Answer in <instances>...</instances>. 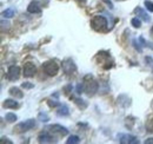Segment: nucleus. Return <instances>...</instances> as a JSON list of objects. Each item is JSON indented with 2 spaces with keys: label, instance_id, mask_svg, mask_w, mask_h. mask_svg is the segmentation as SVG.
<instances>
[{
  "label": "nucleus",
  "instance_id": "nucleus-1",
  "mask_svg": "<svg viewBox=\"0 0 153 144\" xmlns=\"http://www.w3.org/2000/svg\"><path fill=\"white\" fill-rule=\"evenodd\" d=\"M82 85H84V91H85L88 96L96 94V92L98 91V88H99L98 82L94 79V77L91 76V74H86V76L84 77V83H82Z\"/></svg>",
  "mask_w": 153,
  "mask_h": 144
},
{
  "label": "nucleus",
  "instance_id": "nucleus-2",
  "mask_svg": "<svg viewBox=\"0 0 153 144\" xmlns=\"http://www.w3.org/2000/svg\"><path fill=\"white\" fill-rule=\"evenodd\" d=\"M91 26L94 31L98 32H102L107 28V19L101 16H96L91 20Z\"/></svg>",
  "mask_w": 153,
  "mask_h": 144
},
{
  "label": "nucleus",
  "instance_id": "nucleus-3",
  "mask_svg": "<svg viewBox=\"0 0 153 144\" xmlns=\"http://www.w3.org/2000/svg\"><path fill=\"white\" fill-rule=\"evenodd\" d=\"M42 69L48 76H57L59 71V66L54 60H47L42 64Z\"/></svg>",
  "mask_w": 153,
  "mask_h": 144
},
{
  "label": "nucleus",
  "instance_id": "nucleus-4",
  "mask_svg": "<svg viewBox=\"0 0 153 144\" xmlns=\"http://www.w3.org/2000/svg\"><path fill=\"white\" fill-rule=\"evenodd\" d=\"M36 126V121L34 119H28V121H25L22 123H19L18 125L14 128V130L17 132H26L31 129H33Z\"/></svg>",
  "mask_w": 153,
  "mask_h": 144
},
{
  "label": "nucleus",
  "instance_id": "nucleus-5",
  "mask_svg": "<svg viewBox=\"0 0 153 144\" xmlns=\"http://www.w3.org/2000/svg\"><path fill=\"white\" fill-rule=\"evenodd\" d=\"M62 70H64V72H65L67 76L73 74V73L76 71V64H74V62H73L71 58L65 59V60L62 62Z\"/></svg>",
  "mask_w": 153,
  "mask_h": 144
},
{
  "label": "nucleus",
  "instance_id": "nucleus-6",
  "mask_svg": "<svg viewBox=\"0 0 153 144\" xmlns=\"http://www.w3.org/2000/svg\"><path fill=\"white\" fill-rule=\"evenodd\" d=\"M6 77H7V79H8V80H12V82H14V80L19 79V77H20L19 66H16V65L10 66V69H8V71H7Z\"/></svg>",
  "mask_w": 153,
  "mask_h": 144
},
{
  "label": "nucleus",
  "instance_id": "nucleus-7",
  "mask_svg": "<svg viewBox=\"0 0 153 144\" xmlns=\"http://www.w3.org/2000/svg\"><path fill=\"white\" fill-rule=\"evenodd\" d=\"M36 72H37V68H36L34 64H32V63H26V64L24 65V76H25V77L31 78V77H33V76L36 74Z\"/></svg>",
  "mask_w": 153,
  "mask_h": 144
},
{
  "label": "nucleus",
  "instance_id": "nucleus-8",
  "mask_svg": "<svg viewBox=\"0 0 153 144\" xmlns=\"http://www.w3.org/2000/svg\"><path fill=\"white\" fill-rule=\"evenodd\" d=\"M48 130L53 134H59L60 136H66L68 134V130L62 125H59V124H53V125L48 126Z\"/></svg>",
  "mask_w": 153,
  "mask_h": 144
},
{
  "label": "nucleus",
  "instance_id": "nucleus-9",
  "mask_svg": "<svg viewBox=\"0 0 153 144\" xmlns=\"http://www.w3.org/2000/svg\"><path fill=\"white\" fill-rule=\"evenodd\" d=\"M120 143L121 144H139V140L132 135H123L120 136Z\"/></svg>",
  "mask_w": 153,
  "mask_h": 144
},
{
  "label": "nucleus",
  "instance_id": "nucleus-10",
  "mask_svg": "<svg viewBox=\"0 0 153 144\" xmlns=\"http://www.w3.org/2000/svg\"><path fill=\"white\" fill-rule=\"evenodd\" d=\"M39 143H53V137L48 132H41L38 136Z\"/></svg>",
  "mask_w": 153,
  "mask_h": 144
},
{
  "label": "nucleus",
  "instance_id": "nucleus-11",
  "mask_svg": "<svg viewBox=\"0 0 153 144\" xmlns=\"http://www.w3.org/2000/svg\"><path fill=\"white\" fill-rule=\"evenodd\" d=\"M27 11H28L30 13H32V14H39V13H41V7H40V5H39L38 2L34 0L33 2H31V4L28 5Z\"/></svg>",
  "mask_w": 153,
  "mask_h": 144
},
{
  "label": "nucleus",
  "instance_id": "nucleus-12",
  "mask_svg": "<svg viewBox=\"0 0 153 144\" xmlns=\"http://www.w3.org/2000/svg\"><path fill=\"white\" fill-rule=\"evenodd\" d=\"M134 13H135V14H137L140 19H143L144 21H146V22H149V21L151 20L150 16H149V14H147V13H146L141 7H137V8L134 10Z\"/></svg>",
  "mask_w": 153,
  "mask_h": 144
},
{
  "label": "nucleus",
  "instance_id": "nucleus-13",
  "mask_svg": "<svg viewBox=\"0 0 153 144\" xmlns=\"http://www.w3.org/2000/svg\"><path fill=\"white\" fill-rule=\"evenodd\" d=\"M4 108L6 109H17L19 106V104L16 102V100H13V99H6V100H4Z\"/></svg>",
  "mask_w": 153,
  "mask_h": 144
},
{
  "label": "nucleus",
  "instance_id": "nucleus-14",
  "mask_svg": "<svg viewBox=\"0 0 153 144\" xmlns=\"http://www.w3.org/2000/svg\"><path fill=\"white\" fill-rule=\"evenodd\" d=\"M8 93H10L11 96L16 97V98H22V97H24V93H22V92L20 91V89H18V88H16V86L11 88V89L8 90Z\"/></svg>",
  "mask_w": 153,
  "mask_h": 144
},
{
  "label": "nucleus",
  "instance_id": "nucleus-15",
  "mask_svg": "<svg viewBox=\"0 0 153 144\" xmlns=\"http://www.w3.org/2000/svg\"><path fill=\"white\" fill-rule=\"evenodd\" d=\"M14 14H16V11H14V8H7V10H5L2 13H1V16L4 17V18H12V17H14Z\"/></svg>",
  "mask_w": 153,
  "mask_h": 144
},
{
  "label": "nucleus",
  "instance_id": "nucleus-16",
  "mask_svg": "<svg viewBox=\"0 0 153 144\" xmlns=\"http://www.w3.org/2000/svg\"><path fill=\"white\" fill-rule=\"evenodd\" d=\"M70 115V111H68V108L66 105H61L59 110H58V116L60 117H65V116H68Z\"/></svg>",
  "mask_w": 153,
  "mask_h": 144
},
{
  "label": "nucleus",
  "instance_id": "nucleus-17",
  "mask_svg": "<svg viewBox=\"0 0 153 144\" xmlns=\"http://www.w3.org/2000/svg\"><path fill=\"white\" fill-rule=\"evenodd\" d=\"M71 99H73L74 100V103H76V105L79 106L80 109H86L87 106V104L85 103V100H82L81 98H76V97H71Z\"/></svg>",
  "mask_w": 153,
  "mask_h": 144
},
{
  "label": "nucleus",
  "instance_id": "nucleus-18",
  "mask_svg": "<svg viewBox=\"0 0 153 144\" xmlns=\"http://www.w3.org/2000/svg\"><path fill=\"white\" fill-rule=\"evenodd\" d=\"M5 119H6L8 123H13V122H16V121L18 119V117H17L14 113H12V112H8V113H6V116H5Z\"/></svg>",
  "mask_w": 153,
  "mask_h": 144
},
{
  "label": "nucleus",
  "instance_id": "nucleus-19",
  "mask_svg": "<svg viewBox=\"0 0 153 144\" xmlns=\"http://www.w3.org/2000/svg\"><path fill=\"white\" fill-rule=\"evenodd\" d=\"M80 142V138L78 136H70V138L66 141L67 144H76Z\"/></svg>",
  "mask_w": 153,
  "mask_h": 144
},
{
  "label": "nucleus",
  "instance_id": "nucleus-20",
  "mask_svg": "<svg viewBox=\"0 0 153 144\" xmlns=\"http://www.w3.org/2000/svg\"><path fill=\"white\" fill-rule=\"evenodd\" d=\"M139 41H140V43H141L144 46L150 47V49H152V50H153V44H152V43H150V41H146V40L144 39V37H143V36L139 37Z\"/></svg>",
  "mask_w": 153,
  "mask_h": 144
},
{
  "label": "nucleus",
  "instance_id": "nucleus-21",
  "mask_svg": "<svg viewBox=\"0 0 153 144\" xmlns=\"http://www.w3.org/2000/svg\"><path fill=\"white\" fill-rule=\"evenodd\" d=\"M131 24H132V26L135 27V28H140V27H141L140 18H133L132 20H131Z\"/></svg>",
  "mask_w": 153,
  "mask_h": 144
},
{
  "label": "nucleus",
  "instance_id": "nucleus-22",
  "mask_svg": "<svg viewBox=\"0 0 153 144\" xmlns=\"http://www.w3.org/2000/svg\"><path fill=\"white\" fill-rule=\"evenodd\" d=\"M146 129H147L149 132L153 134V118H151L150 121H147V123H146Z\"/></svg>",
  "mask_w": 153,
  "mask_h": 144
},
{
  "label": "nucleus",
  "instance_id": "nucleus-23",
  "mask_svg": "<svg viewBox=\"0 0 153 144\" xmlns=\"http://www.w3.org/2000/svg\"><path fill=\"white\" fill-rule=\"evenodd\" d=\"M38 118L39 121H41V122H47L50 118H48V116L46 115V113H44V112H40L38 115Z\"/></svg>",
  "mask_w": 153,
  "mask_h": 144
},
{
  "label": "nucleus",
  "instance_id": "nucleus-24",
  "mask_svg": "<svg viewBox=\"0 0 153 144\" xmlns=\"http://www.w3.org/2000/svg\"><path fill=\"white\" fill-rule=\"evenodd\" d=\"M145 6H146V8L150 11V12H153V2L152 1H150V0H145Z\"/></svg>",
  "mask_w": 153,
  "mask_h": 144
},
{
  "label": "nucleus",
  "instance_id": "nucleus-25",
  "mask_svg": "<svg viewBox=\"0 0 153 144\" xmlns=\"http://www.w3.org/2000/svg\"><path fill=\"white\" fill-rule=\"evenodd\" d=\"M47 104H48V106H51V108H56L59 105V103L56 102V100H47Z\"/></svg>",
  "mask_w": 153,
  "mask_h": 144
},
{
  "label": "nucleus",
  "instance_id": "nucleus-26",
  "mask_svg": "<svg viewBox=\"0 0 153 144\" xmlns=\"http://www.w3.org/2000/svg\"><path fill=\"white\" fill-rule=\"evenodd\" d=\"M24 89H32L33 86H34V84H32V83H22V85H21Z\"/></svg>",
  "mask_w": 153,
  "mask_h": 144
},
{
  "label": "nucleus",
  "instance_id": "nucleus-27",
  "mask_svg": "<svg viewBox=\"0 0 153 144\" xmlns=\"http://www.w3.org/2000/svg\"><path fill=\"white\" fill-rule=\"evenodd\" d=\"M82 91H84V85H82V84H78V85H76V93L80 94Z\"/></svg>",
  "mask_w": 153,
  "mask_h": 144
},
{
  "label": "nucleus",
  "instance_id": "nucleus-28",
  "mask_svg": "<svg viewBox=\"0 0 153 144\" xmlns=\"http://www.w3.org/2000/svg\"><path fill=\"white\" fill-rule=\"evenodd\" d=\"M133 45H134V47H135V50H138L139 52H141L143 50H141V47H140V45L137 43V40H133Z\"/></svg>",
  "mask_w": 153,
  "mask_h": 144
},
{
  "label": "nucleus",
  "instance_id": "nucleus-29",
  "mask_svg": "<svg viewBox=\"0 0 153 144\" xmlns=\"http://www.w3.org/2000/svg\"><path fill=\"white\" fill-rule=\"evenodd\" d=\"M102 1H104V2L110 7V8H113V4H112V1H111V0H102Z\"/></svg>",
  "mask_w": 153,
  "mask_h": 144
},
{
  "label": "nucleus",
  "instance_id": "nucleus-30",
  "mask_svg": "<svg viewBox=\"0 0 153 144\" xmlns=\"http://www.w3.org/2000/svg\"><path fill=\"white\" fill-rule=\"evenodd\" d=\"M0 142H1V143H2V144H5V143H7V144H12V142H11V141H8V140H7V138H5V137H2Z\"/></svg>",
  "mask_w": 153,
  "mask_h": 144
},
{
  "label": "nucleus",
  "instance_id": "nucleus-31",
  "mask_svg": "<svg viewBox=\"0 0 153 144\" xmlns=\"http://www.w3.org/2000/svg\"><path fill=\"white\" fill-rule=\"evenodd\" d=\"M72 89V85H68V86H66L65 88V93H70V90Z\"/></svg>",
  "mask_w": 153,
  "mask_h": 144
},
{
  "label": "nucleus",
  "instance_id": "nucleus-32",
  "mask_svg": "<svg viewBox=\"0 0 153 144\" xmlns=\"http://www.w3.org/2000/svg\"><path fill=\"white\" fill-rule=\"evenodd\" d=\"M145 62H146V63H153V59L151 57H146V58H145Z\"/></svg>",
  "mask_w": 153,
  "mask_h": 144
},
{
  "label": "nucleus",
  "instance_id": "nucleus-33",
  "mask_svg": "<svg viewBox=\"0 0 153 144\" xmlns=\"http://www.w3.org/2000/svg\"><path fill=\"white\" fill-rule=\"evenodd\" d=\"M145 144H153V138H149L145 141Z\"/></svg>",
  "mask_w": 153,
  "mask_h": 144
},
{
  "label": "nucleus",
  "instance_id": "nucleus-34",
  "mask_svg": "<svg viewBox=\"0 0 153 144\" xmlns=\"http://www.w3.org/2000/svg\"><path fill=\"white\" fill-rule=\"evenodd\" d=\"M36 1H37V2L40 1L41 4H45V5H47V2H48V0H36Z\"/></svg>",
  "mask_w": 153,
  "mask_h": 144
},
{
  "label": "nucleus",
  "instance_id": "nucleus-35",
  "mask_svg": "<svg viewBox=\"0 0 153 144\" xmlns=\"http://www.w3.org/2000/svg\"><path fill=\"white\" fill-rule=\"evenodd\" d=\"M78 1H82V2H84V1H85V0H78Z\"/></svg>",
  "mask_w": 153,
  "mask_h": 144
},
{
  "label": "nucleus",
  "instance_id": "nucleus-36",
  "mask_svg": "<svg viewBox=\"0 0 153 144\" xmlns=\"http://www.w3.org/2000/svg\"><path fill=\"white\" fill-rule=\"evenodd\" d=\"M117 1H124V0H117Z\"/></svg>",
  "mask_w": 153,
  "mask_h": 144
},
{
  "label": "nucleus",
  "instance_id": "nucleus-37",
  "mask_svg": "<svg viewBox=\"0 0 153 144\" xmlns=\"http://www.w3.org/2000/svg\"><path fill=\"white\" fill-rule=\"evenodd\" d=\"M152 71H153V68H152Z\"/></svg>",
  "mask_w": 153,
  "mask_h": 144
}]
</instances>
